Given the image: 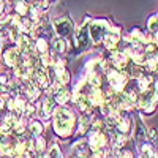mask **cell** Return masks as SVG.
I'll list each match as a JSON object with an SVG mask.
<instances>
[{
	"label": "cell",
	"mask_w": 158,
	"mask_h": 158,
	"mask_svg": "<svg viewBox=\"0 0 158 158\" xmlns=\"http://www.w3.org/2000/svg\"><path fill=\"white\" fill-rule=\"evenodd\" d=\"M30 131L36 136V135H41L43 133V125H41V122L40 120H32L30 122Z\"/></svg>",
	"instance_id": "obj_18"
},
{
	"label": "cell",
	"mask_w": 158,
	"mask_h": 158,
	"mask_svg": "<svg viewBox=\"0 0 158 158\" xmlns=\"http://www.w3.org/2000/svg\"><path fill=\"white\" fill-rule=\"evenodd\" d=\"M76 41H77V46L81 49H85L90 43V35H89V29L85 27H81L77 30V35H76Z\"/></svg>",
	"instance_id": "obj_8"
},
{
	"label": "cell",
	"mask_w": 158,
	"mask_h": 158,
	"mask_svg": "<svg viewBox=\"0 0 158 158\" xmlns=\"http://www.w3.org/2000/svg\"><path fill=\"white\" fill-rule=\"evenodd\" d=\"M111 62L115 68H125L127 67V62H128V57L125 54H122V52H117L114 51L111 54Z\"/></svg>",
	"instance_id": "obj_11"
},
{
	"label": "cell",
	"mask_w": 158,
	"mask_h": 158,
	"mask_svg": "<svg viewBox=\"0 0 158 158\" xmlns=\"http://www.w3.org/2000/svg\"><path fill=\"white\" fill-rule=\"evenodd\" d=\"M54 109H56V100L54 98H44L43 100V104H41V115L43 118H49L52 114H54Z\"/></svg>",
	"instance_id": "obj_9"
},
{
	"label": "cell",
	"mask_w": 158,
	"mask_h": 158,
	"mask_svg": "<svg viewBox=\"0 0 158 158\" xmlns=\"http://www.w3.org/2000/svg\"><path fill=\"white\" fill-rule=\"evenodd\" d=\"M10 90V81L5 74H0V94H6Z\"/></svg>",
	"instance_id": "obj_19"
},
{
	"label": "cell",
	"mask_w": 158,
	"mask_h": 158,
	"mask_svg": "<svg viewBox=\"0 0 158 158\" xmlns=\"http://www.w3.org/2000/svg\"><path fill=\"white\" fill-rule=\"evenodd\" d=\"M147 29H149V32L156 33V13L150 15V18H149V21H147Z\"/></svg>",
	"instance_id": "obj_20"
},
{
	"label": "cell",
	"mask_w": 158,
	"mask_h": 158,
	"mask_svg": "<svg viewBox=\"0 0 158 158\" xmlns=\"http://www.w3.org/2000/svg\"><path fill=\"white\" fill-rule=\"evenodd\" d=\"M54 32L57 36H62V38H67L71 35L73 32V22L70 18L63 16V18H59L54 21Z\"/></svg>",
	"instance_id": "obj_3"
},
{
	"label": "cell",
	"mask_w": 158,
	"mask_h": 158,
	"mask_svg": "<svg viewBox=\"0 0 158 158\" xmlns=\"http://www.w3.org/2000/svg\"><path fill=\"white\" fill-rule=\"evenodd\" d=\"M115 127L117 130L123 135H128L130 133V128H131V117L128 115H118L117 122H115Z\"/></svg>",
	"instance_id": "obj_10"
},
{
	"label": "cell",
	"mask_w": 158,
	"mask_h": 158,
	"mask_svg": "<svg viewBox=\"0 0 158 158\" xmlns=\"http://www.w3.org/2000/svg\"><path fill=\"white\" fill-rule=\"evenodd\" d=\"M48 71L46 68L41 65V68H40V65H38V68L35 71V76H33V85H36L38 89H44L48 84H49V79H48Z\"/></svg>",
	"instance_id": "obj_7"
},
{
	"label": "cell",
	"mask_w": 158,
	"mask_h": 158,
	"mask_svg": "<svg viewBox=\"0 0 158 158\" xmlns=\"http://www.w3.org/2000/svg\"><path fill=\"white\" fill-rule=\"evenodd\" d=\"M82 144H84V141H81L79 144H76L74 149H73V153H79L77 156H89V150H87V149H82Z\"/></svg>",
	"instance_id": "obj_21"
},
{
	"label": "cell",
	"mask_w": 158,
	"mask_h": 158,
	"mask_svg": "<svg viewBox=\"0 0 158 158\" xmlns=\"http://www.w3.org/2000/svg\"><path fill=\"white\" fill-rule=\"evenodd\" d=\"M54 131L57 133V136L60 138H68L73 133V128H74V115L70 109H59L56 111L54 115Z\"/></svg>",
	"instance_id": "obj_1"
},
{
	"label": "cell",
	"mask_w": 158,
	"mask_h": 158,
	"mask_svg": "<svg viewBox=\"0 0 158 158\" xmlns=\"http://www.w3.org/2000/svg\"><path fill=\"white\" fill-rule=\"evenodd\" d=\"M36 49H38V52H41V54H46V52L49 51L48 40L46 38H38L36 40Z\"/></svg>",
	"instance_id": "obj_16"
},
{
	"label": "cell",
	"mask_w": 158,
	"mask_h": 158,
	"mask_svg": "<svg viewBox=\"0 0 158 158\" xmlns=\"http://www.w3.org/2000/svg\"><path fill=\"white\" fill-rule=\"evenodd\" d=\"M32 146H33V152H35V153H43L44 149H46V141L40 136V135H36V136L33 138Z\"/></svg>",
	"instance_id": "obj_12"
},
{
	"label": "cell",
	"mask_w": 158,
	"mask_h": 158,
	"mask_svg": "<svg viewBox=\"0 0 158 158\" xmlns=\"http://www.w3.org/2000/svg\"><path fill=\"white\" fill-rule=\"evenodd\" d=\"M68 97H70V94L65 89H62V90L57 92V95L54 97V100H56L57 104H65V103H67V100H68Z\"/></svg>",
	"instance_id": "obj_15"
},
{
	"label": "cell",
	"mask_w": 158,
	"mask_h": 158,
	"mask_svg": "<svg viewBox=\"0 0 158 158\" xmlns=\"http://www.w3.org/2000/svg\"><path fill=\"white\" fill-rule=\"evenodd\" d=\"M108 27H109L108 19L92 21V24L89 25V35L92 38V41H94V44H100L103 41V36H104V33H106Z\"/></svg>",
	"instance_id": "obj_2"
},
{
	"label": "cell",
	"mask_w": 158,
	"mask_h": 158,
	"mask_svg": "<svg viewBox=\"0 0 158 158\" xmlns=\"http://www.w3.org/2000/svg\"><path fill=\"white\" fill-rule=\"evenodd\" d=\"M136 141L138 142H141L144 138H146V133H147V131H146V128H144V125L141 123V120H138V123H136Z\"/></svg>",
	"instance_id": "obj_17"
},
{
	"label": "cell",
	"mask_w": 158,
	"mask_h": 158,
	"mask_svg": "<svg viewBox=\"0 0 158 158\" xmlns=\"http://www.w3.org/2000/svg\"><path fill=\"white\" fill-rule=\"evenodd\" d=\"M118 40H120V29L118 27H108L106 33L103 36L104 46H106L109 51H114L118 44Z\"/></svg>",
	"instance_id": "obj_5"
},
{
	"label": "cell",
	"mask_w": 158,
	"mask_h": 158,
	"mask_svg": "<svg viewBox=\"0 0 158 158\" xmlns=\"http://www.w3.org/2000/svg\"><path fill=\"white\" fill-rule=\"evenodd\" d=\"M49 156H62V152H60V147L57 146V144H54L49 152Z\"/></svg>",
	"instance_id": "obj_22"
},
{
	"label": "cell",
	"mask_w": 158,
	"mask_h": 158,
	"mask_svg": "<svg viewBox=\"0 0 158 158\" xmlns=\"http://www.w3.org/2000/svg\"><path fill=\"white\" fill-rule=\"evenodd\" d=\"M108 77L114 92H122L123 87L127 85V76L117 70H108Z\"/></svg>",
	"instance_id": "obj_4"
},
{
	"label": "cell",
	"mask_w": 158,
	"mask_h": 158,
	"mask_svg": "<svg viewBox=\"0 0 158 158\" xmlns=\"http://www.w3.org/2000/svg\"><path fill=\"white\" fill-rule=\"evenodd\" d=\"M141 153L142 156H156V150L153 149V144H146V142L141 147Z\"/></svg>",
	"instance_id": "obj_14"
},
{
	"label": "cell",
	"mask_w": 158,
	"mask_h": 158,
	"mask_svg": "<svg viewBox=\"0 0 158 158\" xmlns=\"http://www.w3.org/2000/svg\"><path fill=\"white\" fill-rule=\"evenodd\" d=\"M19 57H21V51L18 48L8 46L3 51V63L6 67H16L18 62H19Z\"/></svg>",
	"instance_id": "obj_6"
},
{
	"label": "cell",
	"mask_w": 158,
	"mask_h": 158,
	"mask_svg": "<svg viewBox=\"0 0 158 158\" xmlns=\"http://www.w3.org/2000/svg\"><path fill=\"white\" fill-rule=\"evenodd\" d=\"M15 8H16V13L19 16H25V15H29V3L25 2V0H19V2L15 5Z\"/></svg>",
	"instance_id": "obj_13"
},
{
	"label": "cell",
	"mask_w": 158,
	"mask_h": 158,
	"mask_svg": "<svg viewBox=\"0 0 158 158\" xmlns=\"http://www.w3.org/2000/svg\"><path fill=\"white\" fill-rule=\"evenodd\" d=\"M149 135H150V144H156V128H150L149 130Z\"/></svg>",
	"instance_id": "obj_23"
}]
</instances>
